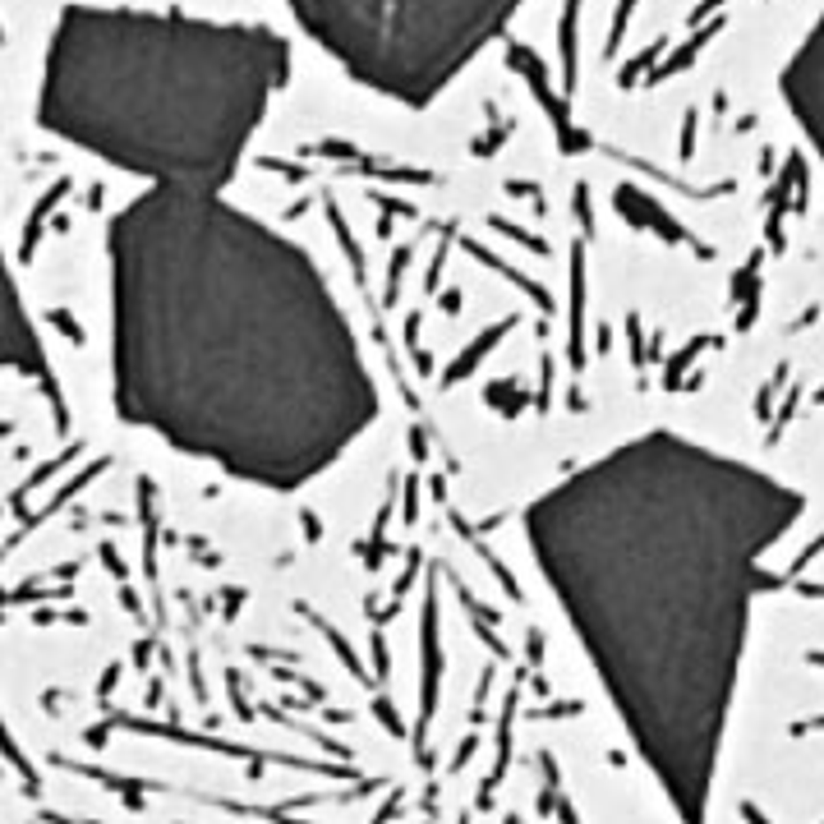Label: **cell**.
Wrapping results in <instances>:
<instances>
[{
    "mask_svg": "<svg viewBox=\"0 0 824 824\" xmlns=\"http://www.w3.org/2000/svg\"><path fill=\"white\" fill-rule=\"evenodd\" d=\"M286 79V42L185 14L70 10L42 74V120L134 162L226 166Z\"/></svg>",
    "mask_w": 824,
    "mask_h": 824,
    "instance_id": "6da1fadb",
    "label": "cell"
},
{
    "mask_svg": "<svg viewBox=\"0 0 824 824\" xmlns=\"http://www.w3.org/2000/svg\"><path fill=\"white\" fill-rule=\"evenodd\" d=\"M313 42L364 83L433 97L502 28L516 0H290Z\"/></svg>",
    "mask_w": 824,
    "mask_h": 824,
    "instance_id": "7a4b0ae2",
    "label": "cell"
},
{
    "mask_svg": "<svg viewBox=\"0 0 824 824\" xmlns=\"http://www.w3.org/2000/svg\"><path fill=\"white\" fill-rule=\"evenodd\" d=\"M783 93H788L792 116L801 120V129H806V139L824 157V14L815 19L811 37L801 42V51L792 56L788 74H783Z\"/></svg>",
    "mask_w": 824,
    "mask_h": 824,
    "instance_id": "3957f363",
    "label": "cell"
}]
</instances>
